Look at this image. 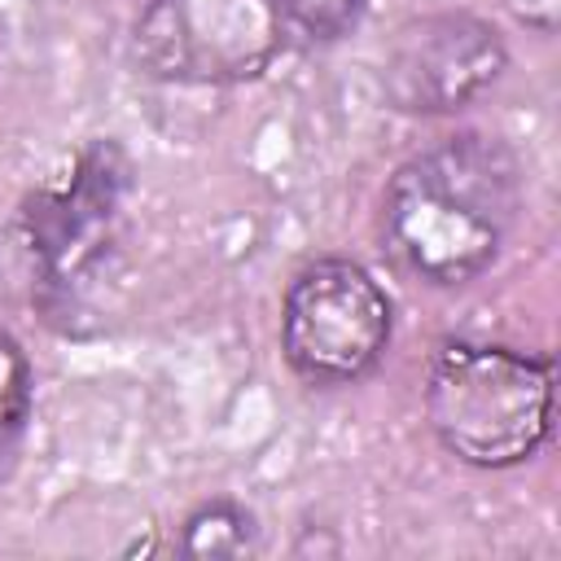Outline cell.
<instances>
[{
  "label": "cell",
  "mask_w": 561,
  "mask_h": 561,
  "mask_svg": "<svg viewBox=\"0 0 561 561\" xmlns=\"http://www.w3.org/2000/svg\"><path fill=\"white\" fill-rule=\"evenodd\" d=\"M522 210V167L495 136H447L408 158L381 202L390 259L425 285H465L495 263Z\"/></svg>",
  "instance_id": "cell-1"
},
{
  "label": "cell",
  "mask_w": 561,
  "mask_h": 561,
  "mask_svg": "<svg viewBox=\"0 0 561 561\" xmlns=\"http://www.w3.org/2000/svg\"><path fill=\"white\" fill-rule=\"evenodd\" d=\"M552 359L495 342H443L425 373L434 438L473 469H508L552 438Z\"/></svg>",
  "instance_id": "cell-2"
},
{
  "label": "cell",
  "mask_w": 561,
  "mask_h": 561,
  "mask_svg": "<svg viewBox=\"0 0 561 561\" xmlns=\"http://www.w3.org/2000/svg\"><path fill=\"white\" fill-rule=\"evenodd\" d=\"M131 188V167L118 145H88L61 184L39 188L22 210V241L39 298L48 307L70 302L105 267L118 245L123 202Z\"/></svg>",
  "instance_id": "cell-3"
},
{
  "label": "cell",
  "mask_w": 561,
  "mask_h": 561,
  "mask_svg": "<svg viewBox=\"0 0 561 561\" xmlns=\"http://www.w3.org/2000/svg\"><path fill=\"white\" fill-rule=\"evenodd\" d=\"M390 329L394 307L386 289L351 259H316L285 289L280 351L311 386H346L373 373Z\"/></svg>",
  "instance_id": "cell-4"
},
{
  "label": "cell",
  "mask_w": 561,
  "mask_h": 561,
  "mask_svg": "<svg viewBox=\"0 0 561 561\" xmlns=\"http://www.w3.org/2000/svg\"><path fill=\"white\" fill-rule=\"evenodd\" d=\"M276 0H145L131 26L136 61L167 83H245L280 53Z\"/></svg>",
  "instance_id": "cell-5"
},
{
  "label": "cell",
  "mask_w": 561,
  "mask_h": 561,
  "mask_svg": "<svg viewBox=\"0 0 561 561\" xmlns=\"http://www.w3.org/2000/svg\"><path fill=\"white\" fill-rule=\"evenodd\" d=\"M508 66L500 31L465 9L403 22L381 61V88L403 114H456L473 105Z\"/></svg>",
  "instance_id": "cell-6"
},
{
  "label": "cell",
  "mask_w": 561,
  "mask_h": 561,
  "mask_svg": "<svg viewBox=\"0 0 561 561\" xmlns=\"http://www.w3.org/2000/svg\"><path fill=\"white\" fill-rule=\"evenodd\" d=\"M259 548V522L237 500H206L180 526L184 557H245Z\"/></svg>",
  "instance_id": "cell-7"
},
{
  "label": "cell",
  "mask_w": 561,
  "mask_h": 561,
  "mask_svg": "<svg viewBox=\"0 0 561 561\" xmlns=\"http://www.w3.org/2000/svg\"><path fill=\"white\" fill-rule=\"evenodd\" d=\"M26 421H31V364L22 346L0 329V478L18 456Z\"/></svg>",
  "instance_id": "cell-8"
},
{
  "label": "cell",
  "mask_w": 561,
  "mask_h": 561,
  "mask_svg": "<svg viewBox=\"0 0 561 561\" xmlns=\"http://www.w3.org/2000/svg\"><path fill=\"white\" fill-rule=\"evenodd\" d=\"M368 0H276L285 31H298L316 44L342 39L359 18H364Z\"/></svg>",
  "instance_id": "cell-9"
},
{
  "label": "cell",
  "mask_w": 561,
  "mask_h": 561,
  "mask_svg": "<svg viewBox=\"0 0 561 561\" xmlns=\"http://www.w3.org/2000/svg\"><path fill=\"white\" fill-rule=\"evenodd\" d=\"M504 9L539 35H552L561 26V0H504Z\"/></svg>",
  "instance_id": "cell-10"
}]
</instances>
